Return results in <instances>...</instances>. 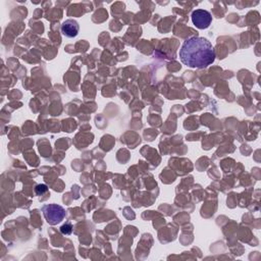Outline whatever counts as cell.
<instances>
[{"label": "cell", "instance_id": "1", "mask_svg": "<svg viewBox=\"0 0 261 261\" xmlns=\"http://www.w3.org/2000/svg\"><path fill=\"white\" fill-rule=\"evenodd\" d=\"M181 62L191 68H205L216 61V50L212 44L202 37L187 39L180 49Z\"/></svg>", "mask_w": 261, "mask_h": 261}, {"label": "cell", "instance_id": "2", "mask_svg": "<svg viewBox=\"0 0 261 261\" xmlns=\"http://www.w3.org/2000/svg\"><path fill=\"white\" fill-rule=\"evenodd\" d=\"M42 212L46 221L51 225L62 222L65 218V210L64 207L57 204H48L42 207Z\"/></svg>", "mask_w": 261, "mask_h": 261}, {"label": "cell", "instance_id": "3", "mask_svg": "<svg viewBox=\"0 0 261 261\" xmlns=\"http://www.w3.org/2000/svg\"><path fill=\"white\" fill-rule=\"evenodd\" d=\"M192 22L194 26L198 29H207L212 22V17L209 11L204 9H196L192 14Z\"/></svg>", "mask_w": 261, "mask_h": 261}, {"label": "cell", "instance_id": "4", "mask_svg": "<svg viewBox=\"0 0 261 261\" xmlns=\"http://www.w3.org/2000/svg\"><path fill=\"white\" fill-rule=\"evenodd\" d=\"M80 26L75 20H66L62 26V33L67 38H74L79 34Z\"/></svg>", "mask_w": 261, "mask_h": 261}, {"label": "cell", "instance_id": "5", "mask_svg": "<svg viewBox=\"0 0 261 261\" xmlns=\"http://www.w3.org/2000/svg\"><path fill=\"white\" fill-rule=\"evenodd\" d=\"M47 191H48V188H47L46 185H37L36 188H35V192H36V194H37L38 196L43 195V194L46 193Z\"/></svg>", "mask_w": 261, "mask_h": 261}, {"label": "cell", "instance_id": "6", "mask_svg": "<svg viewBox=\"0 0 261 261\" xmlns=\"http://www.w3.org/2000/svg\"><path fill=\"white\" fill-rule=\"evenodd\" d=\"M61 232L64 234V235H69L72 234L73 232V227L70 223H66L65 225H63V227L61 228Z\"/></svg>", "mask_w": 261, "mask_h": 261}]
</instances>
